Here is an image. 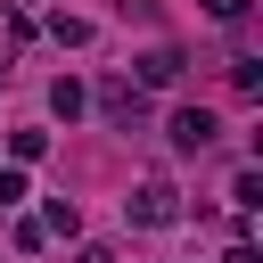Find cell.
<instances>
[{
    "instance_id": "obj_1",
    "label": "cell",
    "mask_w": 263,
    "mask_h": 263,
    "mask_svg": "<svg viewBox=\"0 0 263 263\" xmlns=\"http://www.w3.org/2000/svg\"><path fill=\"white\" fill-rule=\"evenodd\" d=\"M123 214H132L140 230H164V222H181V189H173V181H140V189L123 197Z\"/></svg>"
},
{
    "instance_id": "obj_2",
    "label": "cell",
    "mask_w": 263,
    "mask_h": 263,
    "mask_svg": "<svg viewBox=\"0 0 263 263\" xmlns=\"http://www.w3.org/2000/svg\"><path fill=\"white\" fill-rule=\"evenodd\" d=\"M99 115H107L115 132H140V123H148V99H140V82L107 74V82H99Z\"/></svg>"
},
{
    "instance_id": "obj_3",
    "label": "cell",
    "mask_w": 263,
    "mask_h": 263,
    "mask_svg": "<svg viewBox=\"0 0 263 263\" xmlns=\"http://www.w3.org/2000/svg\"><path fill=\"white\" fill-rule=\"evenodd\" d=\"M181 66H189V58H181L173 41H156V49L140 58V82H148V90H164V82H181Z\"/></svg>"
},
{
    "instance_id": "obj_4",
    "label": "cell",
    "mask_w": 263,
    "mask_h": 263,
    "mask_svg": "<svg viewBox=\"0 0 263 263\" xmlns=\"http://www.w3.org/2000/svg\"><path fill=\"white\" fill-rule=\"evenodd\" d=\"M173 148H189V156L214 148V115H205V107H181V115H173Z\"/></svg>"
},
{
    "instance_id": "obj_5",
    "label": "cell",
    "mask_w": 263,
    "mask_h": 263,
    "mask_svg": "<svg viewBox=\"0 0 263 263\" xmlns=\"http://www.w3.org/2000/svg\"><path fill=\"white\" fill-rule=\"evenodd\" d=\"M82 107H90V90H82L74 74H58V82H49V115H66V123H74Z\"/></svg>"
},
{
    "instance_id": "obj_6",
    "label": "cell",
    "mask_w": 263,
    "mask_h": 263,
    "mask_svg": "<svg viewBox=\"0 0 263 263\" xmlns=\"http://www.w3.org/2000/svg\"><path fill=\"white\" fill-rule=\"evenodd\" d=\"M41 148H49V132H16V140H8V156H16V173H25V164H33Z\"/></svg>"
},
{
    "instance_id": "obj_7",
    "label": "cell",
    "mask_w": 263,
    "mask_h": 263,
    "mask_svg": "<svg viewBox=\"0 0 263 263\" xmlns=\"http://www.w3.org/2000/svg\"><path fill=\"white\" fill-rule=\"evenodd\" d=\"M74 222H82V214H74V197H49V214H41V230H66V238H74Z\"/></svg>"
},
{
    "instance_id": "obj_8",
    "label": "cell",
    "mask_w": 263,
    "mask_h": 263,
    "mask_svg": "<svg viewBox=\"0 0 263 263\" xmlns=\"http://www.w3.org/2000/svg\"><path fill=\"white\" fill-rule=\"evenodd\" d=\"M197 8H205L214 25H238V16H247V0H197Z\"/></svg>"
},
{
    "instance_id": "obj_9",
    "label": "cell",
    "mask_w": 263,
    "mask_h": 263,
    "mask_svg": "<svg viewBox=\"0 0 263 263\" xmlns=\"http://www.w3.org/2000/svg\"><path fill=\"white\" fill-rule=\"evenodd\" d=\"M16 197H25V173H16V164H0V205H16Z\"/></svg>"
},
{
    "instance_id": "obj_10",
    "label": "cell",
    "mask_w": 263,
    "mask_h": 263,
    "mask_svg": "<svg viewBox=\"0 0 263 263\" xmlns=\"http://www.w3.org/2000/svg\"><path fill=\"white\" fill-rule=\"evenodd\" d=\"M222 263H263V255H255V247H230V255H222Z\"/></svg>"
},
{
    "instance_id": "obj_11",
    "label": "cell",
    "mask_w": 263,
    "mask_h": 263,
    "mask_svg": "<svg viewBox=\"0 0 263 263\" xmlns=\"http://www.w3.org/2000/svg\"><path fill=\"white\" fill-rule=\"evenodd\" d=\"M82 263H115V255H107V247H82Z\"/></svg>"
}]
</instances>
